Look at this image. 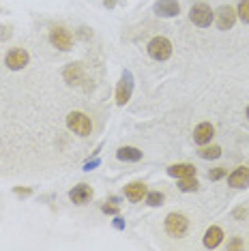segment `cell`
<instances>
[{
    "label": "cell",
    "instance_id": "cell-1",
    "mask_svg": "<svg viewBox=\"0 0 249 251\" xmlns=\"http://www.w3.org/2000/svg\"><path fill=\"white\" fill-rule=\"evenodd\" d=\"M187 230H189V221H187L185 215L180 213H170L166 217V232L170 234V236L174 238H183Z\"/></svg>",
    "mask_w": 249,
    "mask_h": 251
},
{
    "label": "cell",
    "instance_id": "cell-2",
    "mask_svg": "<svg viewBox=\"0 0 249 251\" xmlns=\"http://www.w3.org/2000/svg\"><path fill=\"white\" fill-rule=\"evenodd\" d=\"M67 127H69L73 133L77 135H90V131H93V123H90V118L86 114L82 112H71L69 116H67Z\"/></svg>",
    "mask_w": 249,
    "mask_h": 251
},
{
    "label": "cell",
    "instance_id": "cell-3",
    "mask_svg": "<svg viewBox=\"0 0 249 251\" xmlns=\"http://www.w3.org/2000/svg\"><path fill=\"white\" fill-rule=\"evenodd\" d=\"M189 18H191V22H194L196 26L206 28V26H211V24H213L215 13L211 11V7H208L206 2H198V4H194V7H191Z\"/></svg>",
    "mask_w": 249,
    "mask_h": 251
},
{
    "label": "cell",
    "instance_id": "cell-4",
    "mask_svg": "<svg viewBox=\"0 0 249 251\" xmlns=\"http://www.w3.org/2000/svg\"><path fill=\"white\" fill-rule=\"evenodd\" d=\"M149 56L152 60H168L172 56V43L166 37H155L149 43Z\"/></svg>",
    "mask_w": 249,
    "mask_h": 251
},
{
    "label": "cell",
    "instance_id": "cell-5",
    "mask_svg": "<svg viewBox=\"0 0 249 251\" xmlns=\"http://www.w3.org/2000/svg\"><path fill=\"white\" fill-rule=\"evenodd\" d=\"M50 43L54 45V48L62 50V52H69L71 45H73V39L69 35V30L62 26H54L52 30H50Z\"/></svg>",
    "mask_w": 249,
    "mask_h": 251
},
{
    "label": "cell",
    "instance_id": "cell-6",
    "mask_svg": "<svg viewBox=\"0 0 249 251\" xmlns=\"http://www.w3.org/2000/svg\"><path fill=\"white\" fill-rule=\"evenodd\" d=\"M131 93H133V75H131V71H124L121 82H118V86H116V103L124 105L131 99Z\"/></svg>",
    "mask_w": 249,
    "mask_h": 251
},
{
    "label": "cell",
    "instance_id": "cell-7",
    "mask_svg": "<svg viewBox=\"0 0 249 251\" xmlns=\"http://www.w3.org/2000/svg\"><path fill=\"white\" fill-rule=\"evenodd\" d=\"M28 60H30V56H28L26 50H11L7 54V58H4V65L9 67L11 71H22L24 67L28 65Z\"/></svg>",
    "mask_w": 249,
    "mask_h": 251
},
{
    "label": "cell",
    "instance_id": "cell-8",
    "mask_svg": "<svg viewBox=\"0 0 249 251\" xmlns=\"http://www.w3.org/2000/svg\"><path fill=\"white\" fill-rule=\"evenodd\" d=\"M215 18H217V28L219 30H230V28L234 26V22H236V11L232 7H228V4H224V7L217 9Z\"/></svg>",
    "mask_w": 249,
    "mask_h": 251
},
{
    "label": "cell",
    "instance_id": "cell-9",
    "mask_svg": "<svg viewBox=\"0 0 249 251\" xmlns=\"http://www.w3.org/2000/svg\"><path fill=\"white\" fill-rule=\"evenodd\" d=\"M155 13L161 18H176L180 13V4L176 0H157L155 2Z\"/></svg>",
    "mask_w": 249,
    "mask_h": 251
},
{
    "label": "cell",
    "instance_id": "cell-10",
    "mask_svg": "<svg viewBox=\"0 0 249 251\" xmlns=\"http://www.w3.org/2000/svg\"><path fill=\"white\" fill-rule=\"evenodd\" d=\"M228 185L234 187V189H245V187H249V168L247 165L236 168L234 172L228 176Z\"/></svg>",
    "mask_w": 249,
    "mask_h": 251
},
{
    "label": "cell",
    "instance_id": "cell-11",
    "mask_svg": "<svg viewBox=\"0 0 249 251\" xmlns=\"http://www.w3.org/2000/svg\"><path fill=\"white\" fill-rule=\"evenodd\" d=\"M213 135H215V129H213L211 123H202V125H198V127L194 129V142L196 144H200V146L208 144V142L213 140Z\"/></svg>",
    "mask_w": 249,
    "mask_h": 251
},
{
    "label": "cell",
    "instance_id": "cell-12",
    "mask_svg": "<svg viewBox=\"0 0 249 251\" xmlns=\"http://www.w3.org/2000/svg\"><path fill=\"white\" fill-rule=\"evenodd\" d=\"M69 198H71L73 204H86L88 200L93 198V189H90L86 182H80V185H75L69 191Z\"/></svg>",
    "mask_w": 249,
    "mask_h": 251
},
{
    "label": "cell",
    "instance_id": "cell-13",
    "mask_svg": "<svg viewBox=\"0 0 249 251\" xmlns=\"http://www.w3.org/2000/svg\"><path fill=\"white\" fill-rule=\"evenodd\" d=\"M62 75H65V82L67 84H71V86H77V84L84 79L82 65H80V62H71V65H67V69L62 71Z\"/></svg>",
    "mask_w": 249,
    "mask_h": 251
},
{
    "label": "cell",
    "instance_id": "cell-14",
    "mask_svg": "<svg viewBox=\"0 0 249 251\" xmlns=\"http://www.w3.org/2000/svg\"><path fill=\"white\" fill-rule=\"evenodd\" d=\"M146 193H149V189H146L144 182H131V185L124 187V196H127V200H131V202H142L146 198Z\"/></svg>",
    "mask_w": 249,
    "mask_h": 251
},
{
    "label": "cell",
    "instance_id": "cell-15",
    "mask_svg": "<svg viewBox=\"0 0 249 251\" xmlns=\"http://www.w3.org/2000/svg\"><path fill=\"white\" fill-rule=\"evenodd\" d=\"M168 174L174 178H187V176H196L194 163H174L168 168Z\"/></svg>",
    "mask_w": 249,
    "mask_h": 251
},
{
    "label": "cell",
    "instance_id": "cell-16",
    "mask_svg": "<svg viewBox=\"0 0 249 251\" xmlns=\"http://www.w3.org/2000/svg\"><path fill=\"white\" fill-rule=\"evenodd\" d=\"M222 241H224V230L222 227H217V226L208 227L206 234H204V247L206 249H215Z\"/></svg>",
    "mask_w": 249,
    "mask_h": 251
},
{
    "label": "cell",
    "instance_id": "cell-17",
    "mask_svg": "<svg viewBox=\"0 0 249 251\" xmlns=\"http://www.w3.org/2000/svg\"><path fill=\"white\" fill-rule=\"evenodd\" d=\"M116 157L121 159V161L135 163V161H140V159H142V151H138L135 146H123V148H118V151H116Z\"/></svg>",
    "mask_w": 249,
    "mask_h": 251
},
{
    "label": "cell",
    "instance_id": "cell-18",
    "mask_svg": "<svg viewBox=\"0 0 249 251\" xmlns=\"http://www.w3.org/2000/svg\"><path fill=\"white\" fill-rule=\"evenodd\" d=\"M178 189L189 193V191H198V180L196 176H187V178H178Z\"/></svg>",
    "mask_w": 249,
    "mask_h": 251
},
{
    "label": "cell",
    "instance_id": "cell-19",
    "mask_svg": "<svg viewBox=\"0 0 249 251\" xmlns=\"http://www.w3.org/2000/svg\"><path fill=\"white\" fill-rule=\"evenodd\" d=\"M198 155H200L202 159H217L219 155H222V148L219 146H204L198 151Z\"/></svg>",
    "mask_w": 249,
    "mask_h": 251
},
{
    "label": "cell",
    "instance_id": "cell-20",
    "mask_svg": "<svg viewBox=\"0 0 249 251\" xmlns=\"http://www.w3.org/2000/svg\"><path fill=\"white\" fill-rule=\"evenodd\" d=\"M163 200H166V196H163L161 191H150V193H146V204H149V206H161Z\"/></svg>",
    "mask_w": 249,
    "mask_h": 251
},
{
    "label": "cell",
    "instance_id": "cell-21",
    "mask_svg": "<svg viewBox=\"0 0 249 251\" xmlns=\"http://www.w3.org/2000/svg\"><path fill=\"white\" fill-rule=\"evenodd\" d=\"M236 15H239L245 24H249V0H241L239 9H236Z\"/></svg>",
    "mask_w": 249,
    "mask_h": 251
},
{
    "label": "cell",
    "instance_id": "cell-22",
    "mask_svg": "<svg viewBox=\"0 0 249 251\" xmlns=\"http://www.w3.org/2000/svg\"><path fill=\"white\" fill-rule=\"evenodd\" d=\"M224 176H225V170L224 168H215V170L208 172V178H211V180H219V178H224Z\"/></svg>",
    "mask_w": 249,
    "mask_h": 251
},
{
    "label": "cell",
    "instance_id": "cell-23",
    "mask_svg": "<svg viewBox=\"0 0 249 251\" xmlns=\"http://www.w3.org/2000/svg\"><path fill=\"white\" fill-rule=\"evenodd\" d=\"M101 210H103L105 215H116L118 213V206H116V204H103Z\"/></svg>",
    "mask_w": 249,
    "mask_h": 251
},
{
    "label": "cell",
    "instance_id": "cell-24",
    "mask_svg": "<svg viewBox=\"0 0 249 251\" xmlns=\"http://www.w3.org/2000/svg\"><path fill=\"white\" fill-rule=\"evenodd\" d=\"M13 193H15V196H30V189H26V187H15V189H13Z\"/></svg>",
    "mask_w": 249,
    "mask_h": 251
},
{
    "label": "cell",
    "instance_id": "cell-25",
    "mask_svg": "<svg viewBox=\"0 0 249 251\" xmlns=\"http://www.w3.org/2000/svg\"><path fill=\"white\" fill-rule=\"evenodd\" d=\"M99 165V159H93V161H86L84 163V170H86V172H90V170H95Z\"/></svg>",
    "mask_w": 249,
    "mask_h": 251
},
{
    "label": "cell",
    "instance_id": "cell-26",
    "mask_svg": "<svg viewBox=\"0 0 249 251\" xmlns=\"http://www.w3.org/2000/svg\"><path fill=\"white\" fill-rule=\"evenodd\" d=\"M245 215H247V208H243V206L234 210V219H243Z\"/></svg>",
    "mask_w": 249,
    "mask_h": 251
},
{
    "label": "cell",
    "instance_id": "cell-27",
    "mask_svg": "<svg viewBox=\"0 0 249 251\" xmlns=\"http://www.w3.org/2000/svg\"><path fill=\"white\" fill-rule=\"evenodd\" d=\"M114 227H116V230H124V221L121 219V217H116V219H114Z\"/></svg>",
    "mask_w": 249,
    "mask_h": 251
},
{
    "label": "cell",
    "instance_id": "cell-28",
    "mask_svg": "<svg viewBox=\"0 0 249 251\" xmlns=\"http://www.w3.org/2000/svg\"><path fill=\"white\" fill-rule=\"evenodd\" d=\"M241 245H243L241 241H232V243L228 245V247H230V249H239V247H241Z\"/></svg>",
    "mask_w": 249,
    "mask_h": 251
},
{
    "label": "cell",
    "instance_id": "cell-29",
    "mask_svg": "<svg viewBox=\"0 0 249 251\" xmlns=\"http://www.w3.org/2000/svg\"><path fill=\"white\" fill-rule=\"evenodd\" d=\"M103 4H105L107 9H112V7H114V4H116V0H103Z\"/></svg>",
    "mask_w": 249,
    "mask_h": 251
},
{
    "label": "cell",
    "instance_id": "cell-30",
    "mask_svg": "<svg viewBox=\"0 0 249 251\" xmlns=\"http://www.w3.org/2000/svg\"><path fill=\"white\" fill-rule=\"evenodd\" d=\"M247 118H249V107H247Z\"/></svg>",
    "mask_w": 249,
    "mask_h": 251
}]
</instances>
